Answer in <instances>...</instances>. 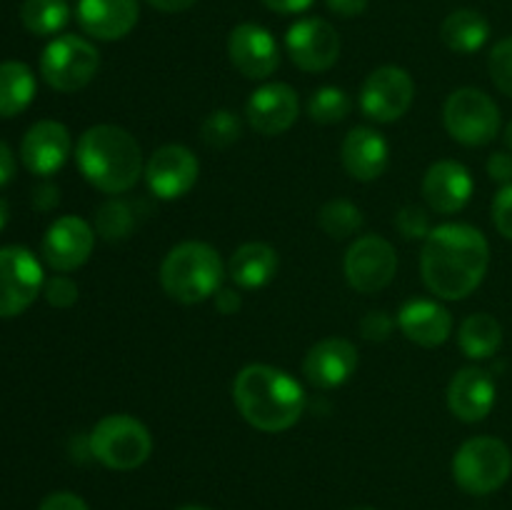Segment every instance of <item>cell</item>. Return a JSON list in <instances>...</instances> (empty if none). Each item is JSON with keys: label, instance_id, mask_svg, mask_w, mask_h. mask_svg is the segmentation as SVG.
<instances>
[{"label": "cell", "instance_id": "obj_1", "mask_svg": "<svg viewBox=\"0 0 512 510\" xmlns=\"http://www.w3.org/2000/svg\"><path fill=\"white\" fill-rule=\"evenodd\" d=\"M488 265V238L468 223H443L423 240L420 273L425 288L440 300L468 298L485 280Z\"/></svg>", "mask_w": 512, "mask_h": 510}, {"label": "cell", "instance_id": "obj_2", "mask_svg": "<svg viewBox=\"0 0 512 510\" xmlns=\"http://www.w3.org/2000/svg\"><path fill=\"white\" fill-rule=\"evenodd\" d=\"M233 400L238 413L260 433H283L300 420L305 410V390L298 380L275 365H245L233 380Z\"/></svg>", "mask_w": 512, "mask_h": 510}, {"label": "cell", "instance_id": "obj_3", "mask_svg": "<svg viewBox=\"0 0 512 510\" xmlns=\"http://www.w3.org/2000/svg\"><path fill=\"white\" fill-rule=\"evenodd\" d=\"M75 163L83 178L105 195H123L143 178L140 143L120 125L100 123L85 130L75 145Z\"/></svg>", "mask_w": 512, "mask_h": 510}, {"label": "cell", "instance_id": "obj_4", "mask_svg": "<svg viewBox=\"0 0 512 510\" xmlns=\"http://www.w3.org/2000/svg\"><path fill=\"white\" fill-rule=\"evenodd\" d=\"M223 280V258L213 245L203 240H185L173 245L160 263V285L175 303H205L223 288Z\"/></svg>", "mask_w": 512, "mask_h": 510}, {"label": "cell", "instance_id": "obj_5", "mask_svg": "<svg viewBox=\"0 0 512 510\" xmlns=\"http://www.w3.org/2000/svg\"><path fill=\"white\" fill-rule=\"evenodd\" d=\"M88 450L110 470H135L153 453V435L128 413L105 415L88 435Z\"/></svg>", "mask_w": 512, "mask_h": 510}, {"label": "cell", "instance_id": "obj_6", "mask_svg": "<svg viewBox=\"0 0 512 510\" xmlns=\"http://www.w3.org/2000/svg\"><path fill=\"white\" fill-rule=\"evenodd\" d=\"M512 473V453L508 445L493 435L465 440L453 458V478L468 495H490L508 483Z\"/></svg>", "mask_w": 512, "mask_h": 510}, {"label": "cell", "instance_id": "obj_7", "mask_svg": "<svg viewBox=\"0 0 512 510\" xmlns=\"http://www.w3.org/2000/svg\"><path fill=\"white\" fill-rule=\"evenodd\" d=\"M443 123L450 138L460 145L480 148L498 138L503 118L498 103L485 90L458 88L445 100Z\"/></svg>", "mask_w": 512, "mask_h": 510}, {"label": "cell", "instance_id": "obj_8", "mask_svg": "<svg viewBox=\"0 0 512 510\" xmlns=\"http://www.w3.org/2000/svg\"><path fill=\"white\" fill-rule=\"evenodd\" d=\"M100 68V53L80 35H58L40 55V75L58 93H78Z\"/></svg>", "mask_w": 512, "mask_h": 510}, {"label": "cell", "instance_id": "obj_9", "mask_svg": "<svg viewBox=\"0 0 512 510\" xmlns=\"http://www.w3.org/2000/svg\"><path fill=\"white\" fill-rule=\"evenodd\" d=\"M45 275L40 260L20 245L0 248V318L25 313L43 293Z\"/></svg>", "mask_w": 512, "mask_h": 510}, {"label": "cell", "instance_id": "obj_10", "mask_svg": "<svg viewBox=\"0 0 512 510\" xmlns=\"http://www.w3.org/2000/svg\"><path fill=\"white\" fill-rule=\"evenodd\" d=\"M345 280L358 293H378L393 283L398 273V255L383 235H363L353 240L343 260Z\"/></svg>", "mask_w": 512, "mask_h": 510}, {"label": "cell", "instance_id": "obj_11", "mask_svg": "<svg viewBox=\"0 0 512 510\" xmlns=\"http://www.w3.org/2000/svg\"><path fill=\"white\" fill-rule=\"evenodd\" d=\"M413 98V75L398 65H383L365 78L360 90V110L375 123H395L408 113Z\"/></svg>", "mask_w": 512, "mask_h": 510}, {"label": "cell", "instance_id": "obj_12", "mask_svg": "<svg viewBox=\"0 0 512 510\" xmlns=\"http://www.w3.org/2000/svg\"><path fill=\"white\" fill-rule=\"evenodd\" d=\"M145 183L158 200H178L195 188L200 160L190 148L178 143L163 145L145 163Z\"/></svg>", "mask_w": 512, "mask_h": 510}, {"label": "cell", "instance_id": "obj_13", "mask_svg": "<svg viewBox=\"0 0 512 510\" xmlns=\"http://www.w3.org/2000/svg\"><path fill=\"white\" fill-rule=\"evenodd\" d=\"M285 48L303 73H325L340 58V35L328 20L300 18L285 33Z\"/></svg>", "mask_w": 512, "mask_h": 510}, {"label": "cell", "instance_id": "obj_14", "mask_svg": "<svg viewBox=\"0 0 512 510\" xmlns=\"http://www.w3.org/2000/svg\"><path fill=\"white\" fill-rule=\"evenodd\" d=\"M95 238L98 235L88 220L78 218V215H63L45 230L40 253L55 273H73L90 260Z\"/></svg>", "mask_w": 512, "mask_h": 510}, {"label": "cell", "instance_id": "obj_15", "mask_svg": "<svg viewBox=\"0 0 512 510\" xmlns=\"http://www.w3.org/2000/svg\"><path fill=\"white\" fill-rule=\"evenodd\" d=\"M228 58L248 80H268L280 65L278 40L258 23H240L228 35Z\"/></svg>", "mask_w": 512, "mask_h": 510}, {"label": "cell", "instance_id": "obj_16", "mask_svg": "<svg viewBox=\"0 0 512 510\" xmlns=\"http://www.w3.org/2000/svg\"><path fill=\"white\" fill-rule=\"evenodd\" d=\"M300 113L298 93L288 83H263L250 93L245 118L255 133L265 138L288 133Z\"/></svg>", "mask_w": 512, "mask_h": 510}, {"label": "cell", "instance_id": "obj_17", "mask_svg": "<svg viewBox=\"0 0 512 510\" xmlns=\"http://www.w3.org/2000/svg\"><path fill=\"white\" fill-rule=\"evenodd\" d=\"M73 150L70 130L58 120H38L30 125L20 143V160L38 178H50L58 173Z\"/></svg>", "mask_w": 512, "mask_h": 510}, {"label": "cell", "instance_id": "obj_18", "mask_svg": "<svg viewBox=\"0 0 512 510\" xmlns=\"http://www.w3.org/2000/svg\"><path fill=\"white\" fill-rule=\"evenodd\" d=\"M473 190V175L458 160H438L423 175V198L433 213H460L473 198Z\"/></svg>", "mask_w": 512, "mask_h": 510}, {"label": "cell", "instance_id": "obj_19", "mask_svg": "<svg viewBox=\"0 0 512 510\" xmlns=\"http://www.w3.org/2000/svg\"><path fill=\"white\" fill-rule=\"evenodd\" d=\"M358 370V348L350 340L323 338L305 353L303 375L315 388H340Z\"/></svg>", "mask_w": 512, "mask_h": 510}, {"label": "cell", "instance_id": "obj_20", "mask_svg": "<svg viewBox=\"0 0 512 510\" xmlns=\"http://www.w3.org/2000/svg\"><path fill=\"white\" fill-rule=\"evenodd\" d=\"M498 398L493 375L478 365L458 370L448 385V408L463 423H480L490 415Z\"/></svg>", "mask_w": 512, "mask_h": 510}, {"label": "cell", "instance_id": "obj_21", "mask_svg": "<svg viewBox=\"0 0 512 510\" xmlns=\"http://www.w3.org/2000/svg\"><path fill=\"white\" fill-rule=\"evenodd\" d=\"M75 18L85 35L113 43L133 33L140 20V5L138 0H78Z\"/></svg>", "mask_w": 512, "mask_h": 510}, {"label": "cell", "instance_id": "obj_22", "mask_svg": "<svg viewBox=\"0 0 512 510\" xmlns=\"http://www.w3.org/2000/svg\"><path fill=\"white\" fill-rule=\"evenodd\" d=\"M398 328L410 343L438 348L453 335V315L438 300L413 298L398 310Z\"/></svg>", "mask_w": 512, "mask_h": 510}, {"label": "cell", "instance_id": "obj_23", "mask_svg": "<svg viewBox=\"0 0 512 510\" xmlns=\"http://www.w3.org/2000/svg\"><path fill=\"white\" fill-rule=\"evenodd\" d=\"M340 160H343V168L350 178L370 183V180H378L388 168L390 145L383 138V133L358 125L343 138Z\"/></svg>", "mask_w": 512, "mask_h": 510}, {"label": "cell", "instance_id": "obj_24", "mask_svg": "<svg viewBox=\"0 0 512 510\" xmlns=\"http://www.w3.org/2000/svg\"><path fill=\"white\" fill-rule=\"evenodd\" d=\"M278 268V250L273 245L253 240V243H243L240 248H235V253L230 255L228 275L238 288L258 290L278 275Z\"/></svg>", "mask_w": 512, "mask_h": 510}, {"label": "cell", "instance_id": "obj_25", "mask_svg": "<svg viewBox=\"0 0 512 510\" xmlns=\"http://www.w3.org/2000/svg\"><path fill=\"white\" fill-rule=\"evenodd\" d=\"M490 38V23L483 13L473 8L453 10L440 25V40L453 53L470 55L478 53Z\"/></svg>", "mask_w": 512, "mask_h": 510}, {"label": "cell", "instance_id": "obj_26", "mask_svg": "<svg viewBox=\"0 0 512 510\" xmlns=\"http://www.w3.org/2000/svg\"><path fill=\"white\" fill-rule=\"evenodd\" d=\"M458 345L465 358L488 360L503 345V325L490 313H473L460 323Z\"/></svg>", "mask_w": 512, "mask_h": 510}, {"label": "cell", "instance_id": "obj_27", "mask_svg": "<svg viewBox=\"0 0 512 510\" xmlns=\"http://www.w3.org/2000/svg\"><path fill=\"white\" fill-rule=\"evenodd\" d=\"M35 98V75L20 60L0 63V118H15Z\"/></svg>", "mask_w": 512, "mask_h": 510}, {"label": "cell", "instance_id": "obj_28", "mask_svg": "<svg viewBox=\"0 0 512 510\" xmlns=\"http://www.w3.org/2000/svg\"><path fill=\"white\" fill-rule=\"evenodd\" d=\"M20 20L28 33L55 35L68 25L70 5L68 0H23Z\"/></svg>", "mask_w": 512, "mask_h": 510}, {"label": "cell", "instance_id": "obj_29", "mask_svg": "<svg viewBox=\"0 0 512 510\" xmlns=\"http://www.w3.org/2000/svg\"><path fill=\"white\" fill-rule=\"evenodd\" d=\"M138 225V215H135L133 205L123 198H110L95 210V235L103 238L105 243H120V240L130 238V233Z\"/></svg>", "mask_w": 512, "mask_h": 510}, {"label": "cell", "instance_id": "obj_30", "mask_svg": "<svg viewBox=\"0 0 512 510\" xmlns=\"http://www.w3.org/2000/svg\"><path fill=\"white\" fill-rule=\"evenodd\" d=\"M318 225L333 240H348L363 228V213L355 203L345 198L328 200L318 213Z\"/></svg>", "mask_w": 512, "mask_h": 510}, {"label": "cell", "instance_id": "obj_31", "mask_svg": "<svg viewBox=\"0 0 512 510\" xmlns=\"http://www.w3.org/2000/svg\"><path fill=\"white\" fill-rule=\"evenodd\" d=\"M353 110V100L338 85H323L308 100V115L320 125L343 123Z\"/></svg>", "mask_w": 512, "mask_h": 510}, {"label": "cell", "instance_id": "obj_32", "mask_svg": "<svg viewBox=\"0 0 512 510\" xmlns=\"http://www.w3.org/2000/svg\"><path fill=\"white\" fill-rule=\"evenodd\" d=\"M240 135H243V123L233 110L218 108L205 115V120L200 123V138L208 148H230L233 143H238Z\"/></svg>", "mask_w": 512, "mask_h": 510}, {"label": "cell", "instance_id": "obj_33", "mask_svg": "<svg viewBox=\"0 0 512 510\" xmlns=\"http://www.w3.org/2000/svg\"><path fill=\"white\" fill-rule=\"evenodd\" d=\"M488 70L495 88L512 98V35L493 45L488 58Z\"/></svg>", "mask_w": 512, "mask_h": 510}, {"label": "cell", "instance_id": "obj_34", "mask_svg": "<svg viewBox=\"0 0 512 510\" xmlns=\"http://www.w3.org/2000/svg\"><path fill=\"white\" fill-rule=\"evenodd\" d=\"M395 228L405 240H425L433 230V223H430V213L423 205L410 203L395 213Z\"/></svg>", "mask_w": 512, "mask_h": 510}, {"label": "cell", "instance_id": "obj_35", "mask_svg": "<svg viewBox=\"0 0 512 510\" xmlns=\"http://www.w3.org/2000/svg\"><path fill=\"white\" fill-rule=\"evenodd\" d=\"M43 295L53 308H70V305L78 303V283L68 275H53L50 280H45Z\"/></svg>", "mask_w": 512, "mask_h": 510}, {"label": "cell", "instance_id": "obj_36", "mask_svg": "<svg viewBox=\"0 0 512 510\" xmlns=\"http://www.w3.org/2000/svg\"><path fill=\"white\" fill-rule=\"evenodd\" d=\"M395 325L398 323H395V318L390 313H385V310H370L360 320V335L365 340H370V343H385L393 335Z\"/></svg>", "mask_w": 512, "mask_h": 510}, {"label": "cell", "instance_id": "obj_37", "mask_svg": "<svg viewBox=\"0 0 512 510\" xmlns=\"http://www.w3.org/2000/svg\"><path fill=\"white\" fill-rule=\"evenodd\" d=\"M493 223L505 240H512V183L503 185L493 198Z\"/></svg>", "mask_w": 512, "mask_h": 510}, {"label": "cell", "instance_id": "obj_38", "mask_svg": "<svg viewBox=\"0 0 512 510\" xmlns=\"http://www.w3.org/2000/svg\"><path fill=\"white\" fill-rule=\"evenodd\" d=\"M488 175L500 185L512 183V153L510 150H498L488 158Z\"/></svg>", "mask_w": 512, "mask_h": 510}, {"label": "cell", "instance_id": "obj_39", "mask_svg": "<svg viewBox=\"0 0 512 510\" xmlns=\"http://www.w3.org/2000/svg\"><path fill=\"white\" fill-rule=\"evenodd\" d=\"M38 510H90L85 505V500L80 495L68 493V490H60V493H50L48 498L40 503Z\"/></svg>", "mask_w": 512, "mask_h": 510}, {"label": "cell", "instance_id": "obj_40", "mask_svg": "<svg viewBox=\"0 0 512 510\" xmlns=\"http://www.w3.org/2000/svg\"><path fill=\"white\" fill-rule=\"evenodd\" d=\"M58 203H60L58 185L50 183V180H43L40 185H35V190H33V205H35V208H38V210H53Z\"/></svg>", "mask_w": 512, "mask_h": 510}, {"label": "cell", "instance_id": "obj_41", "mask_svg": "<svg viewBox=\"0 0 512 510\" xmlns=\"http://www.w3.org/2000/svg\"><path fill=\"white\" fill-rule=\"evenodd\" d=\"M213 303H215V308H218V313L233 315V313H238L240 305H243V298H240L238 290L225 288L223 285V288L213 295Z\"/></svg>", "mask_w": 512, "mask_h": 510}, {"label": "cell", "instance_id": "obj_42", "mask_svg": "<svg viewBox=\"0 0 512 510\" xmlns=\"http://www.w3.org/2000/svg\"><path fill=\"white\" fill-rule=\"evenodd\" d=\"M313 3L315 0H263L265 8L273 10V13H280V15L305 13V10H308Z\"/></svg>", "mask_w": 512, "mask_h": 510}, {"label": "cell", "instance_id": "obj_43", "mask_svg": "<svg viewBox=\"0 0 512 510\" xmlns=\"http://www.w3.org/2000/svg\"><path fill=\"white\" fill-rule=\"evenodd\" d=\"M328 8L333 10L340 18H355V15H363L368 8L370 0H325Z\"/></svg>", "mask_w": 512, "mask_h": 510}, {"label": "cell", "instance_id": "obj_44", "mask_svg": "<svg viewBox=\"0 0 512 510\" xmlns=\"http://www.w3.org/2000/svg\"><path fill=\"white\" fill-rule=\"evenodd\" d=\"M15 178V155L8 148V143L0 140V185L10 183Z\"/></svg>", "mask_w": 512, "mask_h": 510}, {"label": "cell", "instance_id": "obj_45", "mask_svg": "<svg viewBox=\"0 0 512 510\" xmlns=\"http://www.w3.org/2000/svg\"><path fill=\"white\" fill-rule=\"evenodd\" d=\"M148 5H153L160 13H183V10L193 8L198 0H145Z\"/></svg>", "mask_w": 512, "mask_h": 510}, {"label": "cell", "instance_id": "obj_46", "mask_svg": "<svg viewBox=\"0 0 512 510\" xmlns=\"http://www.w3.org/2000/svg\"><path fill=\"white\" fill-rule=\"evenodd\" d=\"M8 218H10V210H8V203H5L3 198H0V230L8 225Z\"/></svg>", "mask_w": 512, "mask_h": 510}, {"label": "cell", "instance_id": "obj_47", "mask_svg": "<svg viewBox=\"0 0 512 510\" xmlns=\"http://www.w3.org/2000/svg\"><path fill=\"white\" fill-rule=\"evenodd\" d=\"M503 138H505V145H508V150L512 153V120L508 123V128H505Z\"/></svg>", "mask_w": 512, "mask_h": 510}, {"label": "cell", "instance_id": "obj_48", "mask_svg": "<svg viewBox=\"0 0 512 510\" xmlns=\"http://www.w3.org/2000/svg\"><path fill=\"white\" fill-rule=\"evenodd\" d=\"M180 510H208V508H203V505H185V508Z\"/></svg>", "mask_w": 512, "mask_h": 510}, {"label": "cell", "instance_id": "obj_49", "mask_svg": "<svg viewBox=\"0 0 512 510\" xmlns=\"http://www.w3.org/2000/svg\"><path fill=\"white\" fill-rule=\"evenodd\" d=\"M350 510H375V508H368V505H358V508H350Z\"/></svg>", "mask_w": 512, "mask_h": 510}]
</instances>
